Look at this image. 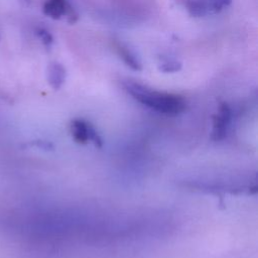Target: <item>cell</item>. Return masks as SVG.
<instances>
[{"instance_id": "6da1fadb", "label": "cell", "mask_w": 258, "mask_h": 258, "mask_svg": "<svg viewBox=\"0 0 258 258\" xmlns=\"http://www.w3.org/2000/svg\"><path fill=\"white\" fill-rule=\"evenodd\" d=\"M123 86L136 101L159 113L177 115L185 109V101L178 95L154 91L131 81L125 82Z\"/></svg>"}, {"instance_id": "8fae6325", "label": "cell", "mask_w": 258, "mask_h": 258, "mask_svg": "<svg viewBox=\"0 0 258 258\" xmlns=\"http://www.w3.org/2000/svg\"><path fill=\"white\" fill-rule=\"evenodd\" d=\"M19 1H21L22 3H24V4H26V5H28V4L30 3V0H19Z\"/></svg>"}, {"instance_id": "8992f818", "label": "cell", "mask_w": 258, "mask_h": 258, "mask_svg": "<svg viewBox=\"0 0 258 258\" xmlns=\"http://www.w3.org/2000/svg\"><path fill=\"white\" fill-rule=\"evenodd\" d=\"M116 50L120 58H122V60L126 63V66L129 67L131 70L136 72H139L142 70V63L139 57L129 47L125 46L122 43H117Z\"/></svg>"}, {"instance_id": "9c48e42d", "label": "cell", "mask_w": 258, "mask_h": 258, "mask_svg": "<svg viewBox=\"0 0 258 258\" xmlns=\"http://www.w3.org/2000/svg\"><path fill=\"white\" fill-rule=\"evenodd\" d=\"M207 2L210 14H217L230 6L232 0H207Z\"/></svg>"}, {"instance_id": "52a82bcc", "label": "cell", "mask_w": 258, "mask_h": 258, "mask_svg": "<svg viewBox=\"0 0 258 258\" xmlns=\"http://www.w3.org/2000/svg\"><path fill=\"white\" fill-rule=\"evenodd\" d=\"M184 6L192 17H205L210 14L207 0H184Z\"/></svg>"}, {"instance_id": "5b68a950", "label": "cell", "mask_w": 258, "mask_h": 258, "mask_svg": "<svg viewBox=\"0 0 258 258\" xmlns=\"http://www.w3.org/2000/svg\"><path fill=\"white\" fill-rule=\"evenodd\" d=\"M71 6L68 0H46L42 7V12L52 19H60L67 15Z\"/></svg>"}, {"instance_id": "ba28073f", "label": "cell", "mask_w": 258, "mask_h": 258, "mask_svg": "<svg viewBox=\"0 0 258 258\" xmlns=\"http://www.w3.org/2000/svg\"><path fill=\"white\" fill-rule=\"evenodd\" d=\"M182 63L175 58H165L159 62L158 69L163 73H176L181 70Z\"/></svg>"}, {"instance_id": "30bf717a", "label": "cell", "mask_w": 258, "mask_h": 258, "mask_svg": "<svg viewBox=\"0 0 258 258\" xmlns=\"http://www.w3.org/2000/svg\"><path fill=\"white\" fill-rule=\"evenodd\" d=\"M35 33L36 35L38 36V38L41 40V42L45 45V46H50L53 42V37L52 35L50 34V32L48 30H46L45 28H42V27H38L36 28L35 30Z\"/></svg>"}, {"instance_id": "277c9868", "label": "cell", "mask_w": 258, "mask_h": 258, "mask_svg": "<svg viewBox=\"0 0 258 258\" xmlns=\"http://www.w3.org/2000/svg\"><path fill=\"white\" fill-rule=\"evenodd\" d=\"M66 76L67 72L61 63L53 61L48 64L46 71V79L52 89L58 90L66 82Z\"/></svg>"}, {"instance_id": "7a4b0ae2", "label": "cell", "mask_w": 258, "mask_h": 258, "mask_svg": "<svg viewBox=\"0 0 258 258\" xmlns=\"http://www.w3.org/2000/svg\"><path fill=\"white\" fill-rule=\"evenodd\" d=\"M71 131L76 142L86 144L89 141H92L96 147H102L103 142L101 137L88 122L81 119L74 120L71 125Z\"/></svg>"}, {"instance_id": "3957f363", "label": "cell", "mask_w": 258, "mask_h": 258, "mask_svg": "<svg viewBox=\"0 0 258 258\" xmlns=\"http://www.w3.org/2000/svg\"><path fill=\"white\" fill-rule=\"evenodd\" d=\"M231 108L227 103H222L219 107L218 113L214 116L212 138L215 141L222 140L227 135V130L231 122Z\"/></svg>"}]
</instances>
